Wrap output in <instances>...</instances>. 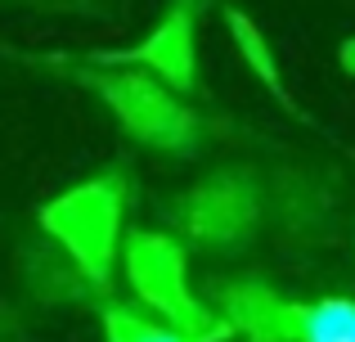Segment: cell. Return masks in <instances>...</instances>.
Wrapping results in <instances>:
<instances>
[{
    "instance_id": "277c9868",
    "label": "cell",
    "mask_w": 355,
    "mask_h": 342,
    "mask_svg": "<svg viewBox=\"0 0 355 342\" xmlns=\"http://www.w3.org/2000/svg\"><path fill=\"white\" fill-rule=\"evenodd\" d=\"M126 271H130L135 293L153 311H162V316L171 320V329H180V334H189L198 342L225 338V325H216V320L193 302V293L184 289V253L166 234H135L130 239Z\"/></svg>"
},
{
    "instance_id": "6da1fadb",
    "label": "cell",
    "mask_w": 355,
    "mask_h": 342,
    "mask_svg": "<svg viewBox=\"0 0 355 342\" xmlns=\"http://www.w3.org/2000/svg\"><path fill=\"white\" fill-rule=\"evenodd\" d=\"M225 311L257 342H355V302H279L266 289H230Z\"/></svg>"
},
{
    "instance_id": "9c48e42d",
    "label": "cell",
    "mask_w": 355,
    "mask_h": 342,
    "mask_svg": "<svg viewBox=\"0 0 355 342\" xmlns=\"http://www.w3.org/2000/svg\"><path fill=\"white\" fill-rule=\"evenodd\" d=\"M338 59H342V68L351 72L355 77V36H347V41H342V50H338Z\"/></svg>"
},
{
    "instance_id": "3957f363",
    "label": "cell",
    "mask_w": 355,
    "mask_h": 342,
    "mask_svg": "<svg viewBox=\"0 0 355 342\" xmlns=\"http://www.w3.org/2000/svg\"><path fill=\"white\" fill-rule=\"evenodd\" d=\"M90 86L104 95V104L121 117L135 140L153 144V149H189L198 140V117L180 104L166 86H157L148 72L135 68H108L99 77H86Z\"/></svg>"
},
{
    "instance_id": "ba28073f",
    "label": "cell",
    "mask_w": 355,
    "mask_h": 342,
    "mask_svg": "<svg viewBox=\"0 0 355 342\" xmlns=\"http://www.w3.org/2000/svg\"><path fill=\"white\" fill-rule=\"evenodd\" d=\"M108 342H198L180 329H162L148 320L130 316V311H108Z\"/></svg>"
},
{
    "instance_id": "8992f818",
    "label": "cell",
    "mask_w": 355,
    "mask_h": 342,
    "mask_svg": "<svg viewBox=\"0 0 355 342\" xmlns=\"http://www.w3.org/2000/svg\"><path fill=\"white\" fill-rule=\"evenodd\" d=\"M99 63H139V68L157 72L171 90L193 86V0H175L166 18L135 45V50H113L95 54Z\"/></svg>"
},
{
    "instance_id": "7a4b0ae2",
    "label": "cell",
    "mask_w": 355,
    "mask_h": 342,
    "mask_svg": "<svg viewBox=\"0 0 355 342\" xmlns=\"http://www.w3.org/2000/svg\"><path fill=\"white\" fill-rule=\"evenodd\" d=\"M41 221L72 253L77 271L90 284H108V257H113V234H117V221H121V180L117 176L90 180L81 189L54 198L41 212Z\"/></svg>"
},
{
    "instance_id": "5b68a950",
    "label": "cell",
    "mask_w": 355,
    "mask_h": 342,
    "mask_svg": "<svg viewBox=\"0 0 355 342\" xmlns=\"http://www.w3.org/2000/svg\"><path fill=\"white\" fill-rule=\"evenodd\" d=\"M257 216V189L243 176H211L180 203V225L202 243H234Z\"/></svg>"
},
{
    "instance_id": "52a82bcc",
    "label": "cell",
    "mask_w": 355,
    "mask_h": 342,
    "mask_svg": "<svg viewBox=\"0 0 355 342\" xmlns=\"http://www.w3.org/2000/svg\"><path fill=\"white\" fill-rule=\"evenodd\" d=\"M225 23H230V32H234V45H239L243 59H248V68L270 86V95L284 99V77H279V63H275V54H270L266 36L257 32V23H252L243 9H225Z\"/></svg>"
}]
</instances>
